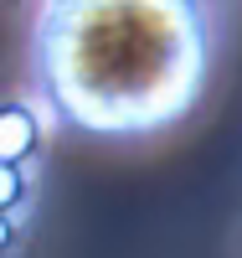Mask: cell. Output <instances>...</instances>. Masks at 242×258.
<instances>
[{"mask_svg":"<svg viewBox=\"0 0 242 258\" xmlns=\"http://www.w3.org/2000/svg\"><path fill=\"white\" fill-rule=\"evenodd\" d=\"M41 47L52 93L72 119L134 129L191 103L206 68V16L196 0H67Z\"/></svg>","mask_w":242,"mask_h":258,"instance_id":"6da1fadb","label":"cell"},{"mask_svg":"<svg viewBox=\"0 0 242 258\" xmlns=\"http://www.w3.org/2000/svg\"><path fill=\"white\" fill-rule=\"evenodd\" d=\"M36 119L21 109V103H6L0 109V165H21L36 155Z\"/></svg>","mask_w":242,"mask_h":258,"instance_id":"7a4b0ae2","label":"cell"},{"mask_svg":"<svg viewBox=\"0 0 242 258\" xmlns=\"http://www.w3.org/2000/svg\"><path fill=\"white\" fill-rule=\"evenodd\" d=\"M26 197V181H21V165H0V212H11Z\"/></svg>","mask_w":242,"mask_h":258,"instance_id":"3957f363","label":"cell"},{"mask_svg":"<svg viewBox=\"0 0 242 258\" xmlns=\"http://www.w3.org/2000/svg\"><path fill=\"white\" fill-rule=\"evenodd\" d=\"M6 248H11V217L0 212V253H6Z\"/></svg>","mask_w":242,"mask_h":258,"instance_id":"277c9868","label":"cell"}]
</instances>
